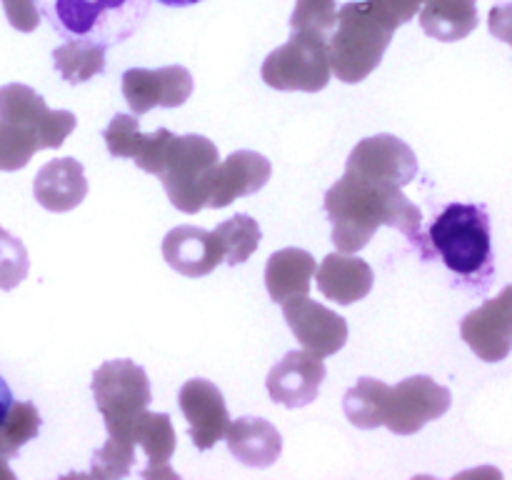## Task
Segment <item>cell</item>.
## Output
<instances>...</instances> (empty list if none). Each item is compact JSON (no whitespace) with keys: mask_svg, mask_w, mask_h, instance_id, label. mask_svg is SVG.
I'll return each mask as SVG.
<instances>
[{"mask_svg":"<svg viewBox=\"0 0 512 480\" xmlns=\"http://www.w3.org/2000/svg\"><path fill=\"white\" fill-rule=\"evenodd\" d=\"M225 440H228L230 453L250 468H270L283 453V438L278 428L265 418H253V415L230 423L225 430Z\"/></svg>","mask_w":512,"mask_h":480,"instance_id":"obj_21","label":"cell"},{"mask_svg":"<svg viewBox=\"0 0 512 480\" xmlns=\"http://www.w3.org/2000/svg\"><path fill=\"white\" fill-rule=\"evenodd\" d=\"M3 8L15 30L30 33V30L38 28L40 13L35 8V0H3Z\"/></svg>","mask_w":512,"mask_h":480,"instance_id":"obj_29","label":"cell"},{"mask_svg":"<svg viewBox=\"0 0 512 480\" xmlns=\"http://www.w3.org/2000/svg\"><path fill=\"white\" fill-rule=\"evenodd\" d=\"M325 380V363L310 350H290L270 368L265 385L273 403L285 408H305L313 403Z\"/></svg>","mask_w":512,"mask_h":480,"instance_id":"obj_15","label":"cell"},{"mask_svg":"<svg viewBox=\"0 0 512 480\" xmlns=\"http://www.w3.org/2000/svg\"><path fill=\"white\" fill-rule=\"evenodd\" d=\"M420 25L433 38L453 43L478 28V5L475 0H425Z\"/></svg>","mask_w":512,"mask_h":480,"instance_id":"obj_23","label":"cell"},{"mask_svg":"<svg viewBox=\"0 0 512 480\" xmlns=\"http://www.w3.org/2000/svg\"><path fill=\"white\" fill-rule=\"evenodd\" d=\"M260 75L275 90L318 93L328 88L333 68H330V50L323 33L318 30L293 33L288 43L265 58Z\"/></svg>","mask_w":512,"mask_h":480,"instance_id":"obj_9","label":"cell"},{"mask_svg":"<svg viewBox=\"0 0 512 480\" xmlns=\"http://www.w3.org/2000/svg\"><path fill=\"white\" fill-rule=\"evenodd\" d=\"M213 233L218 235L220 245H223L225 263L228 265H243L258 250L260 238H263L258 220L245 213L223 220Z\"/></svg>","mask_w":512,"mask_h":480,"instance_id":"obj_25","label":"cell"},{"mask_svg":"<svg viewBox=\"0 0 512 480\" xmlns=\"http://www.w3.org/2000/svg\"><path fill=\"white\" fill-rule=\"evenodd\" d=\"M135 445L148 455V468L143 478H178L170 468V458L175 450V430L165 413L135 415L123 428L108 430V443L95 453L93 475L95 478H123L135 463Z\"/></svg>","mask_w":512,"mask_h":480,"instance_id":"obj_7","label":"cell"},{"mask_svg":"<svg viewBox=\"0 0 512 480\" xmlns=\"http://www.w3.org/2000/svg\"><path fill=\"white\" fill-rule=\"evenodd\" d=\"M180 410L190 425V438L198 450H210L225 438L230 425L228 405L215 383L205 378H193L180 388Z\"/></svg>","mask_w":512,"mask_h":480,"instance_id":"obj_16","label":"cell"},{"mask_svg":"<svg viewBox=\"0 0 512 480\" xmlns=\"http://www.w3.org/2000/svg\"><path fill=\"white\" fill-rule=\"evenodd\" d=\"M30 270L28 250L23 240L0 225V290L18 288Z\"/></svg>","mask_w":512,"mask_h":480,"instance_id":"obj_27","label":"cell"},{"mask_svg":"<svg viewBox=\"0 0 512 480\" xmlns=\"http://www.w3.org/2000/svg\"><path fill=\"white\" fill-rule=\"evenodd\" d=\"M273 165L255 150H235L210 168L205 180V208H228L233 200L253 195L268 185Z\"/></svg>","mask_w":512,"mask_h":480,"instance_id":"obj_12","label":"cell"},{"mask_svg":"<svg viewBox=\"0 0 512 480\" xmlns=\"http://www.w3.org/2000/svg\"><path fill=\"white\" fill-rule=\"evenodd\" d=\"M0 478H13V470L8 468V458L0 455Z\"/></svg>","mask_w":512,"mask_h":480,"instance_id":"obj_33","label":"cell"},{"mask_svg":"<svg viewBox=\"0 0 512 480\" xmlns=\"http://www.w3.org/2000/svg\"><path fill=\"white\" fill-rule=\"evenodd\" d=\"M420 8V0H368L340 8L330 40V68L343 83H360L383 60L395 28Z\"/></svg>","mask_w":512,"mask_h":480,"instance_id":"obj_3","label":"cell"},{"mask_svg":"<svg viewBox=\"0 0 512 480\" xmlns=\"http://www.w3.org/2000/svg\"><path fill=\"white\" fill-rule=\"evenodd\" d=\"M10 405H13V390H10V385L5 383V378L0 375V425H3L5 415H8Z\"/></svg>","mask_w":512,"mask_h":480,"instance_id":"obj_31","label":"cell"},{"mask_svg":"<svg viewBox=\"0 0 512 480\" xmlns=\"http://www.w3.org/2000/svg\"><path fill=\"white\" fill-rule=\"evenodd\" d=\"M35 8L63 40H85L108 50L135 35L150 0H35Z\"/></svg>","mask_w":512,"mask_h":480,"instance_id":"obj_5","label":"cell"},{"mask_svg":"<svg viewBox=\"0 0 512 480\" xmlns=\"http://www.w3.org/2000/svg\"><path fill=\"white\" fill-rule=\"evenodd\" d=\"M418 175L413 148L395 135H370L348 158L345 175L325 193V213L333 223V243L343 253H358L375 230L398 228L430 258L423 235V213L405 198L403 188Z\"/></svg>","mask_w":512,"mask_h":480,"instance_id":"obj_1","label":"cell"},{"mask_svg":"<svg viewBox=\"0 0 512 480\" xmlns=\"http://www.w3.org/2000/svg\"><path fill=\"white\" fill-rule=\"evenodd\" d=\"M103 138L113 158H128L145 173L158 175L160 168H163L165 150H168L173 133L168 128H160L153 135H143L135 115L120 113L103 130Z\"/></svg>","mask_w":512,"mask_h":480,"instance_id":"obj_18","label":"cell"},{"mask_svg":"<svg viewBox=\"0 0 512 480\" xmlns=\"http://www.w3.org/2000/svg\"><path fill=\"white\" fill-rule=\"evenodd\" d=\"M160 5H168V8H188V5H198L203 0H158Z\"/></svg>","mask_w":512,"mask_h":480,"instance_id":"obj_32","label":"cell"},{"mask_svg":"<svg viewBox=\"0 0 512 480\" xmlns=\"http://www.w3.org/2000/svg\"><path fill=\"white\" fill-rule=\"evenodd\" d=\"M460 335L485 363L508 358L512 350V285H505L495 298L465 315Z\"/></svg>","mask_w":512,"mask_h":480,"instance_id":"obj_13","label":"cell"},{"mask_svg":"<svg viewBox=\"0 0 512 480\" xmlns=\"http://www.w3.org/2000/svg\"><path fill=\"white\" fill-rule=\"evenodd\" d=\"M320 293L338 305H353L373 290V268L353 253H330L315 270Z\"/></svg>","mask_w":512,"mask_h":480,"instance_id":"obj_20","label":"cell"},{"mask_svg":"<svg viewBox=\"0 0 512 480\" xmlns=\"http://www.w3.org/2000/svg\"><path fill=\"white\" fill-rule=\"evenodd\" d=\"M38 428L40 415L35 410V405L15 403L13 400L3 425H0V455L3 458H13L28 440H33L38 435Z\"/></svg>","mask_w":512,"mask_h":480,"instance_id":"obj_26","label":"cell"},{"mask_svg":"<svg viewBox=\"0 0 512 480\" xmlns=\"http://www.w3.org/2000/svg\"><path fill=\"white\" fill-rule=\"evenodd\" d=\"M193 73L183 65L165 68H130L123 73V95L133 115L153 108H180L193 95Z\"/></svg>","mask_w":512,"mask_h":480,"instance_id":"obj_11","label":"cell"},{"mask_svg":"<svg viewBox=\"0 0 512 480\" xmlns=\"http://www.w3.org/2000/svg\"><path fill=\"white\" fill-rule=\"evenodd\" d=\"M70 110H50L30 85L0 88V170L25 168L38 150L60 148L75 130Z\"/></svg>","mask_w":512,"mask_h":480,"instance_id":"obj_4","label":"cell"},{"mask_svg":"<svg viewBox=\"0 0 512 480\" xmlns=\"http://www.w3.org/2000/svg\"><path fill=\"white\" fill-rule=\"evenodd\" d=\"M315 258L308 250L283 248L273 253L265 265V288L275 303L303 298L310 293V283L315 278Z\"/></svg>","mask_w":512,"mask_h":480,"instance_id":"obj_22","label":"cell"},{"mask_svg":"<svg viewBox=\"0 0 512 480\" xmlns=\"http://www.w3.org/2000/svg\"><path fill=\"white\" fill-rule=\"evenodd\" d=\"M335 0H298V8L293 13V28L295 30H323L335 25Z\"/></svg>","mask_w":512,"mask_h":480,"instance_id":"obj_28","label":"cell"},{"mask_svg":"<svg viewBox=\"0 0 512 480\" xmlns=\"http://www.w3.org/2000/svg\"><path fill=\"white\" fill-rule=\"evenodd\" d=\"M428 243L450 273L465 280L488 278L493 273L490 218L483 205L453 203L435 218Z\"/></svg>","mask_w":512,"mask_h":480,"instance_id":"obj_6","label":"cell"},{"mask_svg":"<svg viewBox=\"0 0 512 480\" xmlns=\"http://www.w3.org/2000/svg\"><path fill=\"white\" fill-rule=\"evenodd\" d=\"M453 395L445 385L428 375H413L388 385L378 378H360L345 393L343 408L355 428L373 430L385 425L395 435H413L430 420L443 418L450 410Z\"/></svg>","mask_w":512,"mask_h":480,"instance_id":"obj_2","label":"cell"},{"mask_svg":"<svg viewBox=\"0 0 512 480\" xmlns=\"http://www.w3.org/2000/svg\"><path fill=\"white\" fill-rule=\"evenodd\" d=\"M93 398L105 428H123L150 403V380L133 360H108L93 373Z\"/></svg>","mask_w":512,"mask_h":480,"instance_id":"obj_10","label":"cell"},{"mask_svg":"<svg viewBox=\"0 0 512 480\" xmlns=\"http://www.w3.org/2000/svg\"><path fill=\"white\" fill-rule=\"evenodd\" d=\"M35 200L50 213H68L88 195L83 163L75 158H55L38 170L33 183Z\"/></svg>","mask_w":512,"mask_h":480,"instance_id":"obj_19","label":"cell"},{"mask_svg":"<svg viewBox=\"0 0 512 480\" xmlns=\"http://www.w3.org/2000/svg\"><path fill=\"white\" fill-rule=\"evenodd\" d=\"M53 65L65 83H85L105 70V48L85 40H65L53 50Z\"/></svg>","mask_w":512,"mask_h":480,"instance_id":"obj_24","label":"cell"},{"mask_svg":"<svg viewBox=\"0 0 512 480\" xmlns=\"http://www.w3.org/2000/svg\"><path fill=\"white\" fill-rule=\"evenodd\" d=\"M488 25H490V33H493L495 38L512 45V3L498 5V8L490 10Z\"/></svg>","mask_w":512,"mask_h":480,"instance_id":"obj_30","label":"cell"},{"mask_svg":"<svg viewBox=\"0 0 512 480\" xmlns=\"http://www.w3.org/2000/svg\"><path fill=\"white\" fill-rule=\"evenodd\" d=\"M163 258L175 273L185 278H205L225 263L218 235L195 225H178L163 240Z\"/></svg>","mask_w":512,"mask_h":480,"instance_id":"obj_17","label":"cell"},{"mask_svg":"<svg viewBox=\"0 0 512 480\" xmlns=\"http://www.w3.org/2000/svg\"><path fill=\"white\" fill-rule=\"evenodd\" d=\"M283 315L300 345L320 358L335 355L348 343V323L343 315L315 303L308 295L283 303Z\"/></svg>","mask_w":512,"mask_h":480,"instance_id":"obj_14","label":"cell"},{"mask_svg":"<svg viewBox=\"0 0 512 480\" xmlns=\"http://www.w3.org/2000/svg\"><path fill=\"white\" fill-rule=\"evenodd\" d=\"M220 160L218 148L205 135H175L165 150L158 178L168 200L183 213H198L205 208V180L210 168Z\"/></svg>","mask_w":512,"mask_h":480,"instance_id":"obj_8","label":"cell"}]
</instances>
